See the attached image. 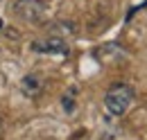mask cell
Wrapping results in <instances>:
<instances>
[{
	"label": "cell",
	"instance_id": "1",
	"mask_svg": "<svg viewBox=\"0 0 147 140\" xmlns=\"http://www.w3.org/2000/svg\"><path fill=\"white\" fill-rule=\"evenodd\" d=\"M134 102V88L127 84H113L104 95V106L111 115H125Z\"/></svg>",
	"mask_w": 147,
	"mask_h": 140
},
{
	"label": "cell",
	"instance_id": "2",
	"mask_svg": "<svg viewBox=\"0 0 147 140\" xmlns=\"http://www.w3.org/2000/svg\"><path fill=\"white\" fill-rule=\"evenodd\" d=\"M32 50L38 54H68V43L61 36H43L32 43Z\"/></svg>",
	"mask_w": 147,
	"mask_h": 140
},
{
	"label": "cell",
	"instance_id": "3",
	"mask_svg": "<svg viewBox=\"0 0 147 140\" xmlns=\"http://www.w3.org/2000/svg\"><path fill=\"white\" fill-rule=\"evenodd\" d=\"M14 11L20 18L30 20V23H38L43 18V14H45V5L41 0H18L14 5Z\"/></svg>",
	"mask_w": 147,
	"mask_h": 140
},
{
	"label": "cell",
	"instance_id": "4",
	"mask_svg": "<svg viewBox=\"0 0 147 140\" xmlns=\"http://www.w3.org/2000/svg\"><path fill=\"white\" fill-rule=\"evenodd\" d=\"M38 90H41L38 77H36V75H27V77L23 79V93H27V95H36Z\"/></svg>",
	"mask_w": 147,
	"mask_h": 140
},
{
	"label": "cell",
	"instance_id": "5",
	"mask_svg": "<svg viewBox=\"0 0 147 140\" xmlns=\"http://www.w3.org/2000/svg\"><path fill=\"white\" fill-rule=\"evenodd\" d=\"M0 30H2V20H0Z\"/></svg>",
	"mask_w": 147,
	"mask_h": 140
}]
</instances>
